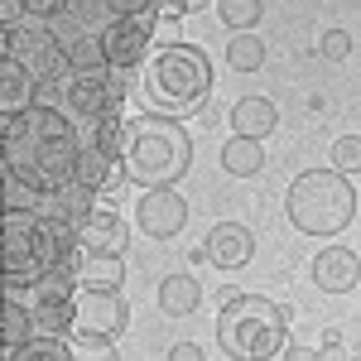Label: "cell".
I'll use <instances>...</instances> for the list:
<instances>
[{"label": "cell", "instance_id": "6da1fadb", "mask_svg": "<svg viewBox=\"0 0 361 361\" xmlns=\"http://www.w3.org/2000/svg\"><path fill=\"white\" fill-rule=\"evenodd\" d=\"M82 140L73 121L54 106L5 111V183H25L29 193L54 197L78 178Z\"/></svg>", "mask_w": 361, "mask_h": 361}, {"label": "cell", "instance_id": "603a6c76", "mask_svg": "<svg viewBox=\"0 0 361 361\" xmlns=\"http://www.w3.org/2000/svg\"><path fill=\"white\" fill-rule=\"evenodd\" d=\"M126 121H130V116H106V121L87 126V140H82V145H97L102 154L126 159Z\"/></svg>", "mask_w": 361, "mask_h": 361}, {"label": "cell", "instance_id": "d6986e66", "mask_svg": "<svg viewBox=\"0 0 361 361\" xmlns=\"http://www.w3.org/2000/svg\"><path fill=\"white\" fill-rule=\"evenodd\" d=\"M34 87H39V78L29 73L20 58H5V73H0V102H5V111L34 106Z\"/></svg>", "mask_w": 361, "mask_h": 361}, {"label": "cell", "instance_id": "8fae6325", "mask_svg": "<svg viewBox=\"0 0 361 361\" xmlns=\"http://www.w3.org/2000/svg\"><path fill=\"white\" fill-rule=\"evenodd\" d=\"M188 222V202L173 193V188H145V197L135 202V226L154 241H169L178 236Z\"/></svg>", "mask_w": 361, "mask_h": 361}, {"label": "cell", "instance_id": "5bb4252c", "mask_svg": "<svg viewBox=\"0 0 361 361\" xmlns=\"http://www.w3.org/2000/svg\"><path fill=\"white\" fill-rule=\"evenodd\" d=\"M357 279H361V260L347 246H328L313 255V284L323 294H347V289H357Z\"/></svg>", "mask_w": 361, "mask_h": 361}, {"label": "cell", "instance_id": "277c9868", "mask_svg": "<svg viewBox=\"0 0 361 361\" xmlns=\"http://www.w3.org/2000/svg\"><path fill=\"white\" fill-rule=\"evenodd\" d=\"M217 342L231 361H270L284 357V333H289V308L265 299V294H241L222 289L217 294Z\"/></svg>", "mask_w": 361, "mask_h": 361}, {"label": "cell", "instance_id": "5b68a950", "mask_svg": "<svg viewBox=\"0 0 361 361\" xmlns=\"http://www.w3.org/2000/svg\"><path fill=\"white\" fill-rule=\"evenodd\" d=\"M145 97L159 116H193L212 97V63L197 44H164L145 63Z\"/></svg>", "mask_w": 361, "mask_h": 361}, {"label": "cell", "instance_id": "e575fe53", "mask_svg": "<svg viewBox=\"0 0 361 361\" xmlns=\"http://www.w3.org/2000/svg\"><path fill=\"white\" fill-rule=\"evenodd\" d=\"M279 361H323V357H318L313 347H284V357H279Z\"/></svg>", "mask_w": 361, "mask_h": 361}, {"label": "cell", "instance_id": "484cf974", "mask_svg": "<svg viewBox=\"0 0 361 361\" xmlns=\"http://www.w3.org/2000/svg\"><path fill=\"white\" fill-rule=\"evenodd\" d=\"M226 63H231L236 73H260V68H265V44H260V34H236V39L226 44Z\"/></svg>", "mask_w": 361, "mask_h": 361}, {"label": "cell", "instance_id": "d4e9b609", "mask_svg": "<svg viewBox=\"0 0 361 361\" xmlns=\"http://www.w3.org/2000/svg\"><path fill=\"white\" fill-rule=\"evenodd\" d=\"M217 15H222L226 29H236V34H255L260 15H265V0H217Z\"/></svg>", "mask_w": 361, "mask_h": 361}, {"label": "cell", "instance_id": "9c48e42d", "mask_svg": "<svg viewBox=\"0 0 361 361\" xmlns=\"http://www.w3.org/2000/svg\"><path fill=\"white\" fill-rule=\"evenodd\" d=\"M73 304H78V279L68 275V270H54V275H44L34 284V328L39 333H54V337H68L73 333Z\"/></svg>", "mask_w": 361, "mask_h": 361}, {"label": "cell", "instance_id": "44dd1931", "mask_svg": "<svg viewBox=\"0 0 361 361\" xmlns=\"http://www.w3.org/2000/svg\"><path fill=\"white\" fill-rule=\"evenodd\" d=\"M29 337H34V313H29L20 299H15V289L5 294V308H0V342H5V352H15V347H25Z\"/></svg>", "mask_w": 361, "mask_h": 361}, {"label": "cell", "instance_id": "9a60e30c", "mask_svg": "<svg viewBox=\"0 0 361 361\" xmlns=\"http://www.w3.org/2000/svg\"><path fill=\"white\" fill-rule=\"evenodd\" d=\"M130 173H126V164L121 159H111V154H102L97 145H82V154H78V178L73 183H82V188H92V193H121V183H126Z\"/></svg>", "mask_w": 361, "mask_h": 361}, {"label": "cell", "instance_id": "2e32d148", "mask_svg": "<svg viewBox=\"0 0 361 361\" xmlns=\"http://www.w3.org/2000/svg\"><path fill=\"white\" fill-rule=\"evenodd\" d=\"M275 126H279V111H275V102H265V97H241V102L231 106V130H236V135L265 140Z\"/></svg>", "mask_w": 361, "mask_h": 361}, {"label": "cell", "instance_id": "8992f818", "mask_svg": "<svg viewBox=\"0 0 361 361\" xmlns=\"http://www.w3.org/2000/svg\"><path fill=\"white\" fill-rule=\"evenodd\" d=\"M284 212L304 236H337L357 217V188L347 183L342 169H304L289 183Z\"/></svg>", "mask_w": 361, "mask_h": 361}, {"label": "cell", "instance_id": "4fadbf2b", "mask_svg": "<svg viewBox=\"0 0 361 361\" xmlns=\"http://www.w3.org/2000/svg\"><path fill=\"white\" fill-rule=\"evenodd\" d=\"M202 250H207V265H217V270H241V265H250V255H255V236H250V226H241V222H217L207 231Z\"/></svg>", "mask_w": 361, "mask_h": 361}, {"label": "cell", "instance_id": "836d02e7", "mask_svg": "<svg viewBox=\"0 0 361 361\" xmlns=\"http://www.w3.org/2000/svg\"><path fill=\"white\" fill-rule=\"evenodd\" d=\"M164 361H202V347H197V342H178Z\"/></svg>", "mask_w": 361, "mask_h": 361}, {"label": "cell", "instance_id": "52a82bcc", "mask_svg": "<svg viewBox=\"0 0 361 361\" xmlns=\"http://www.w3.org/2000/svg\"><path fill=\"white\" fill-rule=\"evenodd\" d=\"M121 106H126V68H111V73H73L68 102H63L68 116L97 126L106 116H121Z\"/></svg>", "mask_w": 361, "mask_h": 361}, {"label": "cell", "instance_id": "d6a6232c", "mask_svg": "<svg viewBox=\"0 0 361 361\" xmlns=\"http://www.w3.org/2000/svg\"><path fill=\"white\" fill-rule=\"evenodd\" d=\"M111 15H149L154 10V0H102Z\"/></svg>", "mask_w": 361, "mask_h": 361}, {"label": "cell", "instance_id": "4316f807", "mask_svg": "<svg viewBox=\"0 0 361 361\" xmlns=\"http://www.w3.org/2000/svg\"><path fill=\"white\" fill-rule=\"evenodd\" d=\"M333 169H342V173H357L361 169V135H342L333 145Z\"/></svg>", "mask_w": 361, "mask_h": 361}, {"label": "cell", "instance_id": "7a4b0ae2", "mask_svg": "<svg viewBox=\"0 0 361 361\" xmlns=\"http://www.w3.org/2000/svg\"><path fill=\"white\" fill-rule=\"evenodd\" d=\"M78 246V231L58 226L44 212L29 207H5V226H0V270H5V289H34L44 275L63 270V260Z\"/></svg>", "mask_w": 361, "mask_h": 361}, {"label": "cell", "instance_id": "ba28073f", "mask_svg": "<svg viewBox=\"0 0 361 361\" xmlns=\"http://www.w3.org/2000/svg\"><path fill=\"white\" fill-rule=\"evenodd\" d=\"M130 318V308L121 299V289H78V304H73V342H111L121 337Z\"/></svg>", "mask_w": 361, "mask_h": 361}, {"label": "cell", "instance_id": "f546056e", "mask_svg": "<svg viewBox=\"0 0 361 361\" xmlns=\"http://www.w3.org/2000/svg\"><path fill=\"white\" fill-rule=\"evenodd\" d=\"M318 49H323V58H347L352 54V39H347V29H328V34H323V39H318Z\"/></svg>", "mask_w": 361, "mask_h": 361}, {"label": "cell", "instance_id": "d590c367", "mask_svg": "<svg viewBox=\"0 0 361 361\" xmlns=\"http://www.w3.org/2000/svg\"><path fill=\"white\" fill-rule=\"evenodd\" d=\"M178 5H183V15H188V10H202V5H212V0H178Z\"/></svg>", "mask_w": 361, "mask_h": 361}, {"label": "cell", "instance_id": "1f68e13d", "mask_svg": "<svg viewBox=\"0 0 361 361\" xmlns=\"http://www.w3.org/2000/svg\"><path fill=\"white\" fill-rule=\"evenodd\" d=\"M149 15H154V25H178V20H183V5H178V0H154Z\"/></svg>", "mask_w": 361, "mask_h": 361}, {"label": "cell", "instance_id": "7402d4cb", "mask_svg": "<svg viewBox=\"0 0 361 361\" xmlns=\"http://www.w3.org/2000/svg\"><path fill=\"white\" fill-rule=\"evenodd\" d=\"M197 299H202V289H197L193 275H169L159 284V308H164L169 318H188L197 308Z\"/></svg>", "mask_w": 361, "mask_h": 361}, {"label": "cell", "instance_id": "f1b7e54d", "mask_svg": "<svg viewBox=\"0 0 361 361\" xmlns=\"http://www.w3.org/2000/svg\"><path fill=\"white\" fill-rule=\"evenodd\" d=\"M73 361H121L111 342H73Z\"/></svg>", "mask_w": 361, "mask_h": 361}, {"label": "cell", "instance_id": "ffe728a7", "mask_svg": "<svg viewBox=\"0 0 361 361\" xmlns=\"http://www.w3.org/2000/svg\"><path fill=\"white\" fill-rule=\"evenodd\" d=\"M222 169H226V173H236V178L260 173V169H265V149H260V140L231 135V140L222 145Z\"/></svg>", "mask_w": 361, "mask_h": 361}, {"label": "cell", "instance_id": "e0dca14e", "mask_svg": "<svg viewBox=\"0 0 361 361\" xmlns=\"http://www.w3.org/2000/svg\"><path fill=\"white\" fill-rule=\"evenodd\" d=\"M126 222L116 217V212H92L82 226H78V246L87 250H111V255H121L126 250Z\"/></svg>", "mask_w": 361, "mask_h": 361}, {"label": "cell", "instance_id": "30bf717a", "mask_svg": "<svg viewBox=\"0 0 361 361\" xmlns=\"http://www.w3.org/2000/svg\"><path fill=\"white\" fill-rule=\"evenodd\" d=\"M154 15H116L111 25L102 29V49H106V63L111 68H135L145 49H149V39H154Z\"/></svg>", "mask_w": 361, "mask_h": 361}, {"label": "cell", "instance_id": "7c38bea8", "mask_svg": "<svg viewBox=\"0 0 361 361\" xmlns=\"http://www.w3.org/2000/svg\"><path fill=\"white\" fill-rule=\"evenodd\" d=\"M63 270L78 279V289H121V279H126L121 255H111V250H87V246H73V255L63 260Z\"/></svg>", "mask_w": 361, "mask_h": 361}, {"label": "cell", "instance_id": "8d00e7d4", "mask_svg": "<svg viewBox=\"0 0 361 361\" xmlns=\"http://www.w3.org/2000/svg\"><path fill=\"white\" fill-rule=\"evenodd\" d=\"M357 361H361V357H357Z\"/></svg>", "mask_w": 361, "mask_h": 361}, {"label": "cell", "instance_id": "3957f363", "mask_svg": "<svg viewBox=\"0 0 361 361\" xmlns=\"http://www.w3.org/2000/svg\"><path fill=\"white\" fill-rule=\"evenodd\" d=\"M121 164L140 188H173L193 169V140L173 116L140 111L126 121V159Z\"/></svg>", "mask_w": 361, "mask_h": 361}, {"label": "cell", "instance_id": "83f0119b", "mask_svg": "<svg viewBox=\"0 0 361 361\" xmlns=\"http://www.w3.org/2000/svg\"><path fill=\"white\" fill-rule=\"evenodd\" d=\"M318 357H323V361H357V357H361V347H357V342H347L342 333H323V347H318Z\"/></svg>", "mask_w": 361, "mask_h": 361}, {"label": "cell", "instance_id": "ac0fdd59", "mask_svg": "<svg viewBox=\"0 0 361 361\" xmlns=\"http://www.w3.org/2000/svg\"><path fill=\"white\" fill-rule=\"evenodd\" d=\"M92 188H82V183H68V188H58L54 197H49V212H44V217H54L58 226H68V231H78V226L87 222V217H92V212H97V207H92Z\"/></svg>", "mask_w": 361, "mask_h": 361}, {"label": "cell", "instance_id": "cb8c5ba5", "mask_svg": "<svg viewBox=\"0 0 361 361\" xmlns=\"http://www.w3.org/2000/svg\"><path fill=\"white\" fill-rule=\"evenodd\" d=\"M5 357L10 361H73V342L44 333V337H29L25 347H15V352H5Z\"/></svg>", "mask_w": 361, "mask_h": 361}, {"label": "cell", "instance_id": "4dcf8cb0", "mask_svg": "<svg viewBox=\"0 0 361 361\" xmlns=\"http://www.w3.org/2000/svg\"><path fill=\"white\" fill-rule=\"evenodd\" d=\"M68 10V0H25V15H34V20H58Z\"/></svg>", "mask_w": 361, "mask_h": 361}]
</instances>
